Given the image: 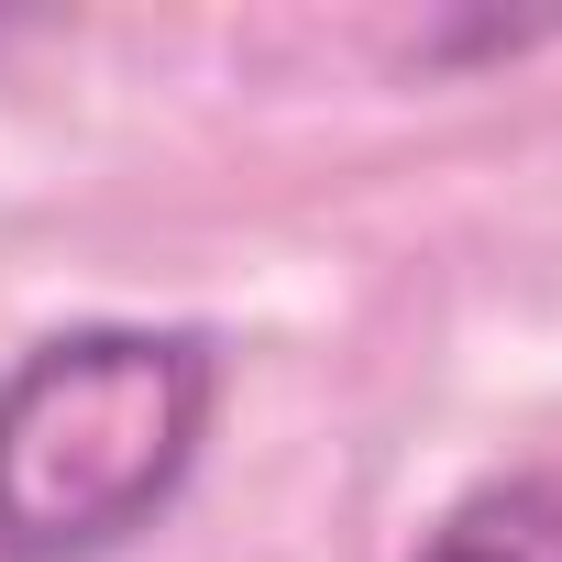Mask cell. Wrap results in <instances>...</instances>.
I'll use <instances>...</instances> for the list:
<instances>
[{
    "label": "cell",
    "instance_id": "6da1fadb",
    "mask_svg": "<svg viewBox=\"0 0 562 562\" xmlns=\"http://www.w3.org/2000/svg\"><path fill=\"white\" fill-rule=\"evenodd\" d=\"M221 353L155 321H78L0 375V562H111L199 474Z\"/></svg>",
    "mask_w": 562,
    "mask_h": 562
},
{
    "label": "cell",
    "instance_id": "7a4b0ae2",
    "mask_svg": "<svg viewBox=\"0 0 562 562\" xmlns=\"http://www.w3.org/2000/svg\"><path fill=\"white\" fill-rule=\"evenodd\" d=\"M408 562H562V474H496L452 496Z\"/></svg>",
    "mask_w": 562,
    "mask_h": 562
}]
</instances>
